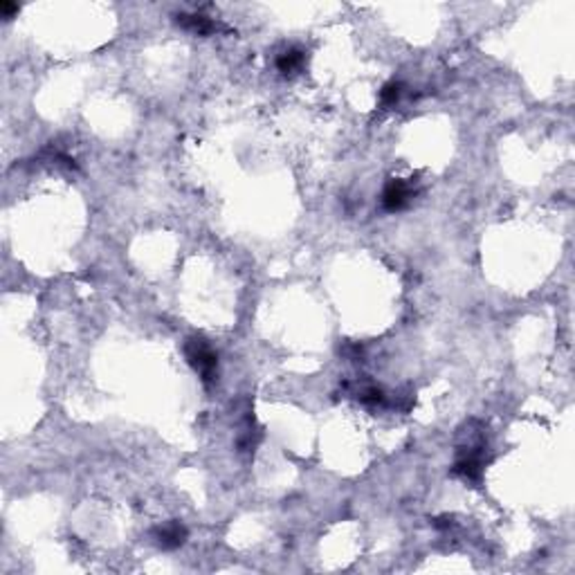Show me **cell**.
Instances as JSON below:
<instances>
[{
	"instance_id": "cell-1",
	"label": "cell",
	"mask_w": 575,
	"mask_h": 575,
	"mask_svg": "<svg viewBox=\"0 0 575 575\" xmlns=\"http://www.w3.org/2000/svg\"><path fill=\"white\" fill-rule=\"evenodd\" d=\"M485 452H488V445H485L483 438L470 440V443L461 445L459 450H456V461L452 465V475L461 477L465 481L479 483L483 477V467H485V463H488Z\"/></svg>"
},
{
	"instance_id": "cell-2",
	"label": "cell",
	"mask_w": 575,
	"mask_h": 575,
	"mask_svg": "<svg viewBox=\"0 0 575 575\" xmlns=\"http://www.w3.org/2000/svg\"><path fill=\"white\" fill-rule=\"evenodd\" d=\"M185 358L191 366H194V371L200 375L204 385H212V382L216 380L218 356L204 337H198V335L189 337V340L185 342Z\"/></svg>"
},
{
	"instance_id": "cell-3",
	"label": "cell",
	"mask_w": 575,
	"mask_h": 575,
	"mask_svg": "<svg viewBox=\"0 0 575 575\" xmlns=\"http://www.w3.org/2000/svg\"><path fill=\"white\" fill-rule=\"evenodd\" d=\"M187 537H189L187 526L180 524V522H175V519L160 524V526H155L151 530L153 544H155L157 549H162V551H175V549H180L182 544L187 542Z\"/></svg>"
},
{
	"instance_id": "cell-4",
	"label": "cell",
	"mask_w": 575,
	"mask_h": 575,
	"mask_svg": "<svg viewBox=\"0 0 575 575\" xmlns=\"http://www.w3.org/2000/svg\"><path fill=\"white\" fill-rule=\"evenodd\" d=\"M414 198V189H411L409 182L405 180H389L385 185V191H382V209L385 212H400L405 209L407 204Z\"/></svg>"
},
{
	"instance_id": "cell-5",
	"label": "cell",
	"mask_w": 575,
	"mask_h": 575,
	"mask_svg": "<svg viewBox=\"0 0 575 575\" xmlns=\"http://www.w3.org/2000/svg\"><path fill=\"white\" fill-rule=\"evenodd\" d=\"M175 25H180L187 32H194L198 36H209L220 29L216 21L202 16V14H178V16H175Z\"/></svg>"
},
{
	"instance_id": "cell-6",
	"label": "cell",
	"mask_w": 575,
	"mask_h": 575,
	"mask_svg": "<svg viewBox=\"0 0 575 575\" xmlns=\"http://www.w3.org/2000/svg\"><path fill=\"white\" fill-rule=\"evenodd\" d=\"M304 61H306V52L299 48H292L276 58V68L279 72H284V75H292V72H297L304 66Z\"/></svg>"
},
{
	"instance_id": "cell-7",
	"label": "cell",
	"mask_w": 575,
	"mask_h": 575,
	"mask_svg": "<svg viewBox=\"0 0 575 575\" xmlns=\"http://www.w3.org/2000/svg\"><path fill=\"white\" fill-rule=\"evenodd\" d=\"M356 398L366 405V407H378V405H385L387 403V395L385 391H382L380 387H373V385H364L356 391Z\"/></svg>"
},
{
	"instance_id": "cell-8",
	"label": "cell",
	"mask_w": 575,
	"mask_h": 575,
	"mask_svg": "<svg viewBox=\"0 0 575 575\" xmlns=\"http://www.w3.org/2000/svg\"><path fill=\"white\" fill-rule=\"evenodd\" d=\"M403 97V83H398V81H389L385 83V88L380 90V106L382 108H391L395 106L398 101H400Z\"/></svg>"
},
{
	"instance_id": "cell-9",
	"label": "cell",
	"mask_w": 575,
	"mask_h": 575,
	"mask_svg": "<svg viewBox=\"0 0 575 575\" xmlns=\"http://www.w3.org/2000/svg\"><path fill=\"white\" fill-rule=\"evenodd\" d=\"M0 14H3L5 21H9L14 14H19V5L9 3V0H3V3H0Z\"/></svg>"
},
{
	"instance_id": "cell-10",
	"label": "cell",
	"mask_w": 575,
	"mask_h": 575,
	"mask_svg": "<svg viewBox=\"0 0 575 575\" xmlns=\"http://www.w3.org/2000/svg\"><path fill=\"white\" fill-rule=\"evenodd\" d=\"M434 526H436V528H450V526H452V519H447V517H443V519H434Z\"/></svg>"
}]
</instances>
